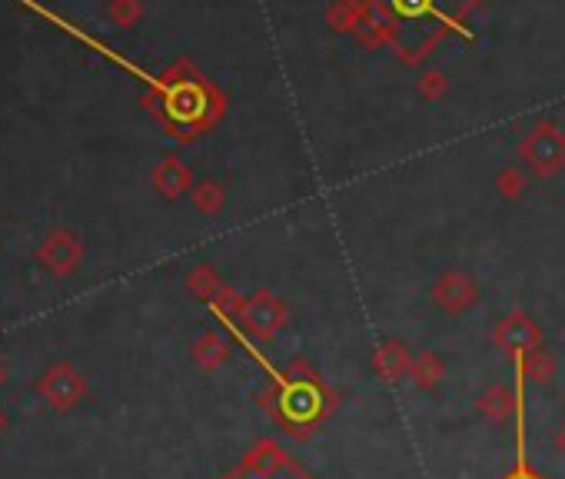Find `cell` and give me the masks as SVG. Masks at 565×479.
<instances>
[{"mask_svg": "<svg viewBox=\"0 0 565 479\" xmlns=\"http://www.w3.org/2000/svg\"><path fill=\"white\" fill-rule=\"evenodd\" d=\"M247 350L267 370L270 387L267 393H260V400L270 420L280 426V433L293 439H313L329 420V413L339 406V393L326 387L306 360H293L286 370H276L257 347H247Z\"/></svg>", "mask_w": 565, "mask_h": 479, "instance_id": "1", "label": "cell"}, {"mask_svg": "<svg viewBox=\"0 0 565 479\" xmlns=\"http://www.w3.org/2000/svg\"><path fill=\"white\" fill-rule=\"evenodd\" d=\"M227 479H313L273 436H260Z\"/></svg>", "mask_w": 565, "mask_h": 479, "instance_id": "2", "label": "cell"}, {"mask_svg": "<svg viewBox=\"0 0 565 479\" xmlns=\"http://www.w3.org/2000/svg\"><path fill=\"white\" fill-rule=\"evenodd\" d=\"M492 344H496L499 353H506L509 360H515V357L542 347V330H539V324H535L529 313L512 309V313H506L499 319V327L492 330Z\"/></svg>", "mask_w": 565, "mask_h": 479, "instance_id": "3", "label": "cell"}, {"mask_svg": "<svg viewBox=\"0 0 565 479\" xmlns=\"http://www.w3.org/2000/svg\"><path fill=\"white\" fill-rule=\"evenodd\" d=\"M522 393H525V377L515 370V383H512V387H506V383L486 387V390L479 393V400H476V410H479L492 426H509V423L515 426V416L525 410Z\"/></svg>", "mask_w": 565, "mask_h": 479, "instance_id": "4", "label": "cell"}, {"mask_svg": "<svg viewBox=\"0 0 565 479\" xmlns=\"http://www.w3.org/2000/svg\"><path fill=\"white\" fill-rule=\"evenodd\" d=\"M240 316L250 337H257L260 344H270L286 327V306L270 293H257L247 306H240Z\"/></svg>", "mask_w": 565, "mask_h": 479, "instance_id": "5", "label": "cell"}, {"mask_svg": "<svg viewBox=\"0 0 565 479\" xmlns=\"http://www.w3.org/2000/svg\"><path fill=\"white\" fill-rule=\"evenodd\" d=\"M433 300H436L446 313L459 316V313H466V309L479 300V286H476L472 276H466V273H446V276L436 283Z\"/></svg>", "mask_w": 565, "mask_h": 479, "instance_id": "6", "label": "cell"}, {"mask_svg": "<svg viewBox=\"0 0 565 479\" xmlns=\"http://www.w3.org/2000/svg\"><path fill=\"white\" fill-rule=\"evenodd\" d=\"M413 350L400 340H387L383 347H376L372 353V370L380 373L383 383H403L413 370Z\"/></svg>", "mask_w": 565, "mask_h": 479, "instance_id": "7", "label": "cell"}, {"mask_svg": "<svg viewBox=\"0 0 565 479\" xmlns=\"http://www.w3.org/2000/svg\"><path fill=\"white\" fill-rule=\"evenodd\" d=\"M410 380H413V387L423 390V393L439 390V383L446 380V360H443L436 350H420V353L413 357Z\"/></svg>", "mask_w": 565, "mask_h": 479, "instance_id": "8", "label": "cell"}, {"mask_svg": "<svg viewBox=\"0 0 565 479\" xmlns=\"http://www.w3.org/2000/svg\"><path fill=\"white\" fill-rule=\"evenodd\" d=\"M512 367L525 377V383H535V387H548L555 380V357L545 347H535V350L515 357Z\"/></svg>", "mask_w": 565, "mask_h": 479, "instance_id": "9", "label": "cell"}, {"mask_svg": "<svg viewBox=\"0 0 565 479\" xmlns=\"http://www.w3.org/2000/svg\"><path fill=\"white\" fill-rule=\"evenodd\" d=\"M532 167L539 174H552L558 164H565V150H562V140L555 133H539L529 146H525Z\"/></svg>", "mask_w": 565, "mask_h": 479, "instance_id": "10", "label": "cell"}, {"mask_svg": "<svg viewBox=\"0 0 565 479\" xmlns=\"http://www.w3.org/2000/svg\"><path fill=\"white\" fill-rule=\"evenodd\" d=\"M197 360L207 367V370H217V367H224L227 360H230V353H233V347L224 340V337H217V334H210V337H204L200 344H197Z\"/></svg>", "mask_w": 565, "mask_h": 479, "instance_id": "11", "label": "cell"}, {"mask_svg": "<svg viewBox=\"0 0 565 479\" xmlns=\"http://www.w3.org/2000/svg\"><path fill=\"white\" fill-rule=\"evenodd\" d=\"M502 479H545V476H542L529 459H515V466H512Z\"/></svg>", "mask_w": 565, "mask_h": 479, "instance_id": "12", "label": "cell"}, {"mask_svg": "<svg viewBox=\"0 0 565 479\" xmlns=\"http://www.w3.org/2000/svg\"><path fill=\"white\" fill-rule=\"evenodd\" d=\"M552 446H555V453L565 456V426H558V429L552 433Z\"/></svg>", "mask_w": 565, "mask_h": 479, "instance_id": "13", "label": "cell"}]
</instances>
